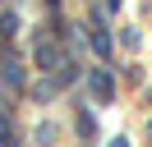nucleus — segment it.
Here are the masks:
<instances>
[{
    "mask_svg": "<svg viewBox=\"0 0 152 147\" xmlns=\"http://www.w3.org/2000/svg\"><path fill=\"white\" fill-rule=\"evenodd\" d=\"M92 97H97V101H111V78H106L102 69L92 74Z\"/></svg>",
    "mask_w": 152,
    "mask_h": 147,
    "instance_id": "obj_1",
    "label": "nucleus"
}]
</instances>
